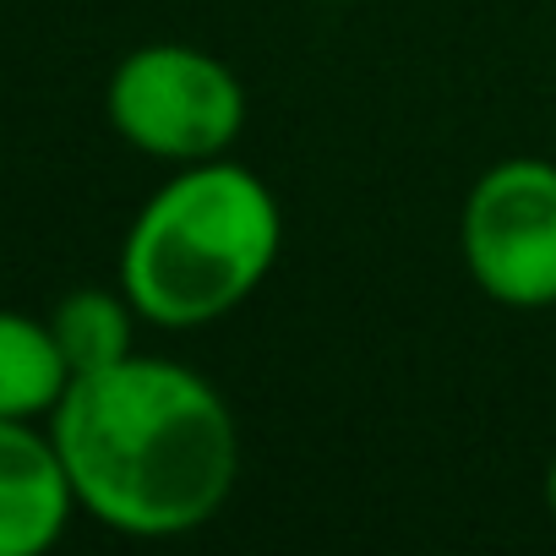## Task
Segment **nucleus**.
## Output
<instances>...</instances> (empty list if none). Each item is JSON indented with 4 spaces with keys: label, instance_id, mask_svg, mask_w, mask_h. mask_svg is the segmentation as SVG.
<instances>
[{
    "label": "nucleus",
    "instance_id": "0eeeda50",
    "mask_svg": "<svg viewBox=\"0 0 556 556\" xmlns=\"http://www.w3.org/2000/svg\"><path fill=\"white\" fill-rule=\"evenodd\" d=\"M50 333L72 366V377L115 366L131 355V333H137V306L126 301V290H72L55 312H50Z\"/></svg>",
    "mask_w": 556,
    "mask_h": 556
},
{
    "label": "nucleus",
    "instance_id": "20e7f679",
    "mask_svg": "<svg viewBox=\"0 0 556 556\" xmlns=\"http://www.w3.org/2000/svg\"><path fill=\"white\" fill-rule=\"evenodd\" d=\"M458 256L496 306H556V164L496 159L458 207Z\"/></svg>",
    "mask_w": 556,
    "mask_h": 556
},
{
    "label": "nucleus",
    "instance_id": "f257e3e1",
    "mask_svg": "<svg viewBox=\"0 0 556 556\" xmlns=\"http://www.w3.org/2000/svg\"><path fill=\"white\" fill-rule=\"evenodd\" d=\"M50 437L77 507L104 529L169 540L213 523L240 475V431L224 393L164 355H126L66 382Z\"/></svg>",
    "mask_w": 556,
    "mask_h": 556
},
{
    "label": "nucleus",
    "instance_id": "39448f33",
    "mask_svg": "<svg viewBox=\"0 0 556 556\" xmlns=\"http://www.w3.org/2000/svg\"><path fill=\"white\" fill-rule=\"evenodd\" d=\"M77 513L61 447L34 420H0V556L50 551Z\"/></svg>",
    "mask_w": 556,
    "mask_h": 556
},
{
    "label": "nucleus",
    "instance_id": "7ed1b4c3",
    "mask_svg": "<svg viewBox=\"0 0 556 556\" xmlns=\"http://www.w3.org/2000/svg\"><path fill=\"white\" fill-rule=\"evenodd\" d=\"M104 115L137 153L202 164L235 148L245 126V88L197 45H142L110 72Z\"/></svg>",
    "mask_w": 556,
    "mask_h": 556
},
{
    "label": "nucleus",
    "instance_id": "f03ea898",
    "mask_svg": "<svg viewBox=\"0 0 556 556\" xmlns=\"http://www.w3.org/2000/svg\"><path fill=\"white\" fill-rule=\"evenodd\" d=\"M285 245L267 180L229 159L180 164L121 240V290L153 328H202L245 306Z\"/></svg>",
    "mask_w": 556,
    "mask_h": 556
},
{
    "label": "nucleus",
    "instance_id": "6e6552de",
    "mask_svg": "<svg viewBox=\"0 0 556 556\" xmlns=\"http://www.w3.org/2000/svg\"><path fill=\"white\" fill-rule=\"evenodd\" d=\"M545 513L556 518V458L545 464Z\"/></svg>",
    "mask_w": 556,
    "mask_h": 556
},
{
    "label": "nucleus",
    "instance_id": "423d86ee",
    "mask_svg": "<svg viewBox=\"0 0 556 556\" xmlns=\"http://www.w3.org/2000/svg\"><path fill=\"white\" fill-rule=\"evenodd\" d=\"M72 366L50 323L0 312V420H39L61 404Z\"/></svg>",
    "mask_w": 556,
    "mask_h": 556
}]
</instances>
